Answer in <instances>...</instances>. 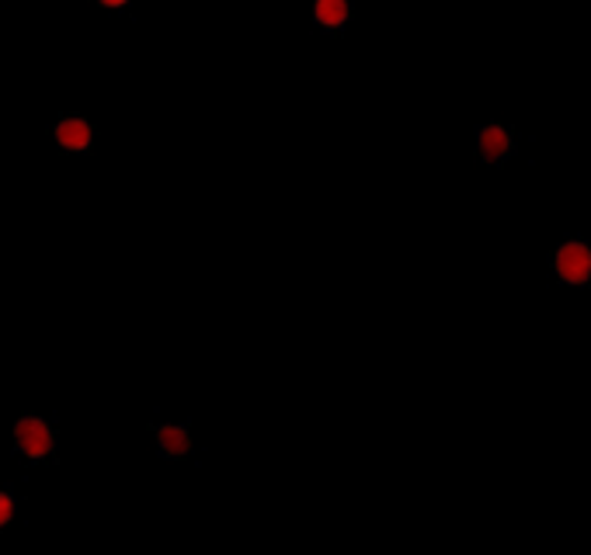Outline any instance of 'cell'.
Listing matches in <instances>:
<instances>
[{
    "label": "cell",
    "mask_w": 591,
    "mask_h": 555,
    "mask_svg": "<svg viewBox=\"0 0 591 555\" xmlns=\"http://www.w3.org/2000/svg\"><path fill=\"white\" fill-rule=\"evenodd\" d=\"M11 448L29 466H45L60 455V431L56 421L45 413H18L11 424Z\"/></svg>",
    "instance_id": "1"
},
{
    "label": "cell",
    "mask_w": 591,
    "mask_h": 555,
    "mask_svg": "<svg viewBox=\"0 0 591 555\" xmlns=\"http://www.w3.org/2000/svg\"><path fill=\"white\" fill-rule=\"evenodd\" d=\"M50 135H53L56 150L66 156H84V153H90V146H95V126H90L87 115H74V111L60 115Z\"/></svg>",
    "instance_id": "2"
},
{
    "label": "cell",
    "mask_w": 591,
    "mask_h": 555,
    "mask_svg": "<svg viewBox=\"0 0 591 555\" xmlns=\"http://www.w3.org/2000/svg\"><path fill=\"white\" fill-rule=\"evenodd\" d=\"M554 271L567 285H588L591 282V247L584 240H567L554 253Z\"/></svg>",
    "instance_id": "3"
},
{
    "label": "cell",
    "mask_w": 591,
    "mask_h": 555,
    "mask_svg": "<svg viewBox=\"0 0 591 555\" xmlns=\"http://www.w3.org/2000/svg\"><path fill=\"white\" fill-rule=\"evenodd\" d=\"M476 150H481V160H487V164H502L515 153V139L505 126H484L476 132Z\"/></svg>",
    "instance_id": "4"
},
{
    "label": "cell",
    "mask_w": 591,
    "mask_h": 555,
    "mask_svg": "<svg viewBox=\"0 0 591 555\" xmlns=\"http://www.w3.org/2000/svg\"><path fill=\"white\" fill-rule=\"evenodd\" d=\"M153 442H157V451H161L164 458H171V461L189 458V451H192V434H189L185 424H161V427H153Z\"/></svg>",
    "instance_id": "5"
},
{
    "label": "cell",
    "mask_w": 591,
    "mask_h": 555,
    "mask_svg": "<svg viewBox=\"0 0 591 555\" xmlns=\"http://www.w3.org/2000/svg\"><path fill=\"white\" fill-rule=\"evenodd\" d=\"M313 18H316V25H324V29H341L348 21V0H316Z\"/></svg>",
    "instance_id": "6"
},
{
    "label": "cell",
    "mask_w": 591,
    "mask_h": 555,
    "mask_svg": "<svg viewBox=\"0 0 591 555\" xmlns=\"http://www.w3.org/2000/svg\"><path fill=\"white\" fill-rule=\"evenodd\" d=\"M18 521V493L8 490V486H0V535Z\"/></svg>",
    "instance_id": "7"
},
{
    "label": "cell",
    "mask_w": 591,
    "mask_h": 555,
    "mask_svg": "<svg viewBox=\"0 0 591 555\" xmlns=\"http://www.w3.org/2000/svg\"><path fill=\"white\" fill-rule=\"evenodd\" d=\"M95 4H98L101 11H122V8L132 4V0H95Z\"/></svg>",
    "instance_id": "8"
}]
</instances>
